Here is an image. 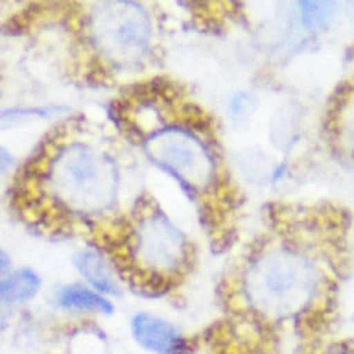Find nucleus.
<instances>
[{
  "label": "nucleus",
  "instance_id": "ddd939ff",
  "mask_svg": "<svg viewBox=\"0 0 354 354\" xmlns=\"http://www.w3.org/2000/svg\"><path fill=\"white\" fill-rule=\"evenodd\" d=\"M15 165V157L11 153L10 149L0 144V174H6L8 170H11Z\"/></svg>",
  "mask_w": 354,
  "mask_h": 354
},
{
  "label": "nucleus",
  "instance_id": "f8f14e48",
  "mask_svg": "<svg viewBox=\"0 0 354 354\" xmlns=\"http://www.w3.org/2000/svg\"><path fill=\"white\" fill-rule=\"evenodd\" d=\"M227 115L234 127L238 129L248 127L257 115V100L253 98V94L243 91L232 94L231 100L227 102Z\"/></svg>",
  "mask_w": 354,
  "mask_h": 354
},
{
  "label": "nucleus",
  "instance_id": "f257e3e1",
  "mask_svg": "<svg viewBox=\"0 0 354 354\" xmlns=\"http://www.w3.org/2000/svg\"><path fill=\"white\" fill-rule=\"evenodd\" d=\"M120 118L133 146L151 168L179 187L198 210H214L229 199V170L201 109L165 88H144L124 100Z\"/></svg>",
  "mask_w": 354,
  "mask_h": 354
},
{
  "label": "nucleus",
  "instance_id": "9b49d317",
  "mask_svg": "<svg viewBox=\"0 0 354 354\" xmlns=\"http://www.w3.org/2000/svg\"><path fill=\"white\" fill-rule=\"evenodd\" d=\"M297 10L304 30L310 33H321L334 21L337 0H297Z\"/></svg>",
  "mask_w": 354,
  "mask_h": 354
},
{
  "label": "nucleus",
  "instance_id": "39448f33",
  "mask_svg": "<svg viewBox=\"0 0 354 354\" xmlns=\"http://www.w3.org/2000/svg\"><path fill=\"white\" fill-rule=\"evenodd\" d=\"M94 48L111 66H140L153 48V22L135 0H104L88 19Z\"/></svg>",
  "mask_w": 354,
  "mask_h": 354
},
{
  "label": "nucleus",
  "instance_id": "6e6552de",
  "mask_svg": "<svg viewBox=\"0 0 354 354\" xmlns=\"http://www.w3.org/2000/svg\"><path fill=\"white\" fill-rule=\"evenodd\" d=\"M54 304L66 314L74 315H100V317H111L115 314V301L105 297L100 292L88 288L83 282L76 284H65L55 290Z\"/></svg>",
  "mask_w": 354,
  "mask_h": 354
},
{
  "label": "nucleus",
  "instance_id": "20e7f679",
  "mask_svg": "<svg viewBox=\"0 0 354 354\" xmlns=\"http://www.w3.org/2000/svg\"><path fill=\"white\" fill-rule=\"evenodd\" d=\"M124 281L151 293L168 292L194 264L192 238L153 199L140 198L126 220L104 238Z\"/></svg>",
  "mask_w": 354,
  "mask_h": 354
},
{
  "label": "nucleus",
  "instance_id": "f03ea898",
  "mask_svg": "<svg viewBox=\"0 0 354 354\" xmlns=\"http://www.w3.org/2000/svg\"><path fill=\"white\" fill-rule=\"evenodd\" d=\"M43 159L35 179L48 194L59 220L107 238L138 198H129V170L111 138L94 135L61 138Z\"/></svg>",
  "mask_w": 354,
  "mask_h": 354
},
{
  "label": "nucleus",
  "instance_id": "4468645a",
  "mask_svg": "<svg viewBox=\"0 0 354 354\" xmlns=\"http://www.w3.org/2000/svg\"><path fill=\"white\" fill-rule=\"evenodd\" d=\"M8 273H11V260L10 257L0 249V281H2Z\"/></svg>",
  "mask_w": 354,
  "mask_h": 354
},
{
  "label": "nucleus",
  "instance_id": "1a4fd4ad",
  "mask_svg": "<svg viewBox=\"0 0 354 354\" xmlns=\"http://www.w3.org/2000/svg\"><path fill=\"white\" fill-rule=\"evenodd\" d=\"M330 142L354 162V93L343 96L330 113Z\"/></svg>",
  "mask_w": 354,
  "mask_h": 354
},
{
  "label": "nucleus",
  "instance_id": "9d476101",
  "mask_svg": "<svg viewBox=\"0 0 354 354\" xmlns=\"http://www.w3.org/2000/svg\"><path fill=\"white\" fill-rule=\"evenodd\" d=\"M41 277L33 270L11 271L0 281V303L6 306L26 304L37 297Z\"/></svg>",
  "mask_w": 354,
  "mask_h": 354
},
{
  "label": "nucleus",
  "instance_id": "7ed1b4c3",
  "mask_svg": "<svg viewBox=\"0 0 354 354\" xmlns=\"http://www.w3.org/2000/svg\"><path fill=\"white\" fill-rule=\"evenodd\" d=\"M330 288V260L312 238L288 229L243 259L234 295L254 319L286 323L315 312Z\"/></svg>",
  "mask_w": 354,
  "mask_h": 354
},
{
  "label": "nucleus",
  "instance_id": "0eeeda50",
  "mask_svg": "<svg viewBox=\"0 0 354 354\" xmlns=\"http://www.w3.org/2000/svg\"><path fill=\"white\" fill-rule=\"evenodd\" d=\"M74 268L82 277L83 284L93 288L105 297H120L124 293V277L113 254L104 245H87L74 257Z\"/></svg>",
  "mask_w": 354,
  "mask_h": 354
},
{
  "label": "nucleus",
  "instance_id": "423d86ee",
  "mask_svg": "<svg viewBox=\"0 0 354 354\" xmlns=\"http://www.w3.org/2000/svg\"><path fill=\"white\" fill-rule=\"evenodd\" d=\"M133 342L149 354H187L190 342L187 334L162 315L138 310L129 317Z\"/></svg>",
  "mask_w": 354,
  "mask_h": 354
},
{
  "label": "nucleus",
  "instance_id": "2eb2a0df",
  "mask_svg": "<svg viewBox=\"0 0 354 354\" xmlns=\"http://www.w3.org/2000/svg\"><path fill=\"white\" fill-rule=\"evenodd\" d=\"M353 323H354V312H353Z\"/></svg>",
  "mask_w": 354,
  "mask_h": 354
}]
</instances>
